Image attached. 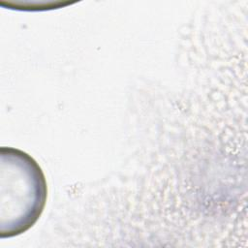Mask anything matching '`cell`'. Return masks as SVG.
Masks as SVG:
<instances>
[{
    "mask_svg": "<svg viewBox=\"0 0 248 248\" xmlns=\"http://www.w3.org/2000/svg\"><path fill=\"white\" fill-rule=\"evenodd\" d=\"M47 198L46 176L26 152L0 149V237L10 238L33 227Z\"/></svg>",
    "mask_w": 248,
    "mask_h": 248,
    "instance_id": "6da1fadb",
    "label": "cell"
}]
</instances>
